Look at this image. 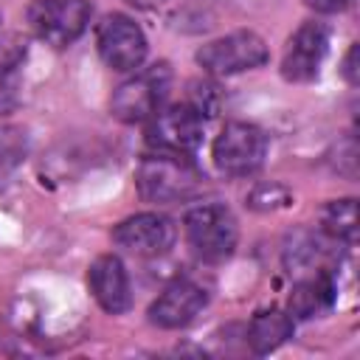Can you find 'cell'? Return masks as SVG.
Wrapping results in <instances>:
<instances>
[{
	"label": "cell",
	"mask_w": 360,
	"mask_h": 360,
	"mask_svg": "<svg viewBox=\"0 0 360 360\" xmlns=\"http://www.w3.org/2000/svg\"><path fill=\"white\" fill-rule=\"evenodd\" d=\"M202 172L183 155L155 152L135 169V188L146 202H183L202 188Z\"/></svg>",
	"instance_id": "obj_1"
},
{
	"label": "cell",
	"mask_w": 360,
	"mask_h": 360,
	"mask_svg": "<svg viewBox=\"0 0 360 360\" xmlns=\"http://www.w3.org/2000/svg\"><path fill=\"white\" fill-rule=\"evenodd\" d=\"M183 233L188 248L202 262H225L236 250L239 225L233 211L225 202H200L191 205L183 217Z\"/></svg>",
	"instance_id": "obj_2"
},
{
	"label": "cell",
	"mask_w": 360,
	"mask_h": 360,
	"mask_svg": "<svg viewBox=\"0 0 360 360\" xmlns=\"http://www.w3.org/2000/svg\"><path fill=\"white\" fill-rule=\"evenodd\" d=\"M172 65L169 62H155L143 70H135L127 82H121L112 90L110 98V112L124 121V124H143L149 121L166 101L172 90Z\"/></svg>",
	"instance_id": "obj_3"
},
{
	"label": "cell",
	"mask_w": 360,
	"mask_h": 360,
	"mask_svg": "<svg viewBox=\"0 0 360 360\" xmlns=\"http://www.w3.org/2000/svg\"><path fill=\"white\" fill-rule=\"evenodd\" d=\"M270 141L267 132L248 121H228L211 146V160L225 177H250L264 166Z\"/></svg>",
	"instance_id": "obj_4"
},
{
	"label": "cell",
	"mask_w": 360,
	"mask_h": 360,
	"mask_svg": "<svg viewBox=\"0 0 360 360\" xmlns=\"http://www.w3.org/2000/svg\"><path fill=\"white\" fill-rule=\"evenodd\" d=\"M194 59L211 76H236V73L262 68L270 59V51H267V42L256 31L239 28V31H231L225 37H217L200 45Z\"/></svg>",
	"instance_id": "obj_5"
},
{
	"label": "cell",
	"mask_w": 360,
	"mask_h": 360,
	"mask_svg": "<svg viewBox=\"0 0 360 360\" xmlns=\"http://www.w3.org/2000/svg\"><path fill=\"white\" fill-rule=\"evenodd\" d=\"M96 51L110 70L135 73L146 62L149 42L132 17L112 11V14H104L101 22L96 25Z\"/></svg>",
	"instance_id": "obj_6"
},
{
	"label": "cell",
	"mask_w": 360,
	"mask_h": 360,
	"mask_svg": "<svg viewBox=\"0 0 360 360\" xmlns=\"http://www.w3.org/2000/svg\"><path fill=\"white\" fill-rule=\"evenodd\" d=\"M25 17L37 39L51 48H68L87 31L93 6L87 0H34Z\"/></svg>",
	"instance_id": "obj_7"
},
{
	"label": "cell",
	"mask_w": 360,
	"mask_h": 360,
	"mask_svg": "<svg viewBox=\"0 0 360 360\" xmlns=\"http://www.w3.org/2000/svg\"><path fill=\"white\" fill-rule=\"evenodd\" d=\"M202 132H205V118L188 101H180L172 107H160L149 118L146 141L158 152H172V155L188 158L200 149Z\"/></svg>",
	"instance_id": "obj_8"
},
{
	"label": "cell",
	"mask_w": 360,
	"mask_h": 360,
	"mask_svg": "<svg viewBox=\"0 0 360 360\" xmlns=\"http://www.w3.org/2000/svg\"><path fill=\"white\" fill-rule=\"evenodd\" d=\"M174 239H177L174 222L158 211L132 214L112 228V242L121 250L135 253V256H146V259L169 253L174 248Z\"/></svg>",
	"instance_id": "obj_9"
},
{
	"label": "cell",
	"mask_w": 360,
	"mask_h": 360,
	"mask_svg": "<svg viewBox=\"0 0 360 360\" xmlns=\"http://www.w3.org/2000/svg\"><path fill=\"white\" fill-rule=\"evenodd\" d=\"M326 51H329L326 25H321L315 20L301 22L287 39V48L281 56V76L292 84H304V82L318 79Z\"/></svg>",
	"instance_id": "obj_10"
},
{
	"label": "cell",
	"mask_w": 360,
	"mask_h": 360,
	"mask_svg": "<svg viewBox=\"0 0 360 360\" xmlns=\"http://www.w3.org/2000/svg\"><path fill=\"white\" fill-rule=\"evenodd\" d=\"M208 304V292L202 284L191 278H177L160 290V295L149 304L146 318L158 329H183L188 326Z\"/></svg>",
	"instance_id": "obj_11"
},
{
	"label": "cell",
	"mask_w": 360,
	"mask_h": 360,
	"mask_svg": "<svg viewBox=\"0 0 360 360\" xmlns=\"http://www.w3.org/2000/svg\"><path fill=\"white\" fill-rule=\"evenodd\" d=\"M87 287L96 298V304L107 315H124L132 307V287H129V273L124 262L115 253L98 256L90 270H87Z\"/></svg>",
	"instance_id": "obj_12"
},
{
	"label": "cell",
	"mask_w": 360,
	"mask_h": 360,
	"mask_svg": "<svg viewBox=\"0 0 360 360\" xmlns=\"http://www.w3.org/2000/svg\"><path fill=\"white\" fill-rule=\"evenodd\" d=\"M335 248H340V242H335L323 231L298 228V231H292L284 239L281 262H284L287 273H295V276H307V273H318V270H332L329 262L338 259Z\"/></svg>",
	"instance_id": "obj_13"
},
{
	"label": "cell",
	"mask_w": 360,
	"mask_h": 360,
	"mask_svg": "<svg viewBox=\"0 0 360 360\" xmlns=\"http://www.w3.org/2000/svg\"><path fill=\"white\" fill-rule=\"evenodd\" d=\"M338 298V284L332 270H318V273H307L298 276V281L290 290L287 298V312L298 321H309L323 315Z\"/></svg>",
	"instance_id": "obj_14"
},
{
	"label": "cell",
	"mask_w": 360,
	"mask_h": 360,
	"mask_svg": "<svg viewBox=\"0 0 360 360\" xmlns=\"http://www.w3.org/2000/svg\"><path fill=\"white\" fill-rule=\"evenodd\" d=\"M292 329H295V318L287 309L281 307L259 309L248 323V343L253 354H270L292 338Z\"/></svg>",
	"instance_id": "obj_15"
},
{
	"label": "cell",
	"mask_w": 360,
	"mask_h": 360,
	"mask_svg": "<svg viewBox=\"0 0 360 360\" xmlns=\"http://www.w3.org/2000/svg\"><path fill=\"white\" fill-rule=\"evenodd\" d=\"M321 231L340 245H354V239H357V200L354 197L329 200L321 211Z\"/></svg>",
	"instance_id": "obj_16"
},
{
	"label": "cell",
	"mask_w": 360,
	"mask_h": 360,
	"mask_svg": "<svg viewBox=\"0 0 360 360\" xmlns=\"http://www.w3.org/2000/svg\"><path fill=\"white\" fill-rule=\"evenodd\" d=\"M20 98H22V84H20L17 70L0 68V115L14 112L20 107Z\"/></svg>",
	"instance_id": "obj_17"
},
{
	"label": "cell",
	"mask_w": 360,
	"mask_h": 360,
	"mask_svg": "<svg viewBox=\"0 0 360 360\" xmlns=\"http://www.w3.org/2000/svg\"><path fill=\"white\" fill-rule=\"evenodd\" d=\"M25 39H20L17 34H8V37H0V68L6 70H17L20 62L25 59Z\"/></svg>",
	"instance_id": "obj_18"
},
{
	"label": "cell",
	"mask_w": 360,
	"mask_h": 360,
	"mask_svg": "<svg viewBox=\"0 0 360 360\" xmlns=\"http://www.w3.org/2000/svg\"><path fill=\"white\" fill-rule=\"evenodd\" d=\"M340 73H343V79H346L352 87L360 82V68H357V42H352V45H349V51H346V56H343V65H340Z\"/></svg>",
	"instance_id": "obj_19"
},
{
	"label": "cell",
	"mask_w": 360,
	"mask_h": 360,
	"mask_svg": "<svg viewBox=\"0 0 360 360\" xmlns=\"http://www.w3.org/2000/svg\"><path fill=\"white\" fill-rule=\"evenodd\" d=\"M312 11H318V14H338V11H343V8H349L354 0H304Z\"/></svg>",
	"instance_id": "obj_20"
},
{
	"label": "cell",
	"mask_w": 360,
	"mask_h": 360,
	"mask_svg": "<svg viewBox=\"0 0 360 360\" xmlns=\"http://www.w3.org/2000/svg\"><path fill=\"white\" fill-rule=\"evenodd\" d=\"M0 28H3V11H0Z\"/></svg>",
	"instance_id": "obj_21"
}]
</instances>
